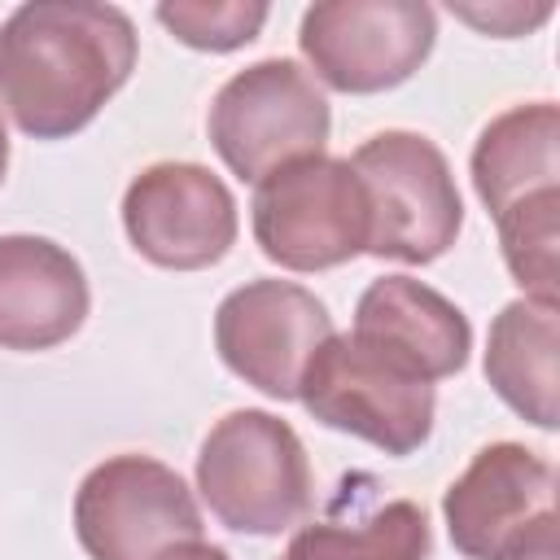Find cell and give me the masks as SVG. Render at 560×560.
I'll return each instance as SVG.
<instances>
[{
    "label": "cell",
    "mask_w": 560,
    "mask_h": 560,
    "mask_svg": "<svg viewBox=\"0 0 560 560\" xmlns=\"http://www.w3.org/2000/svg\"><path fill=\"white\" fill-rule=\"evenodd\" d=\"M122 228L153 267L201 271L236 245V201L201 162H153L122 192Z\"/></svg>",
    "instance_id": "obj_10"
},
{
    "label": "cell",
    "mask_w": 560,
    "mask_h": 560,
    "mask_svg": "<svg viewBox=\"0 0 560 560\" xmlns=\"http://www.w3.org/2000/svg\"><path fill=\"white\" fill-rule=\"evenodd\" d=\"M197 490L236 534H284L311 512V459L293 424L262 407L228 411L197 451Z\"/></svg>",
    "instance_id": "obj_2"
},
{
    "label": "cell",
    "mask_w": 560,
    "mask_h": 560,
    "mask_svg": "<svg viewBox=\"0 0 560 560\" xmlns=\"http://www.w3.org/2000/svg\"><path fill=\"white\" fill-rule=\"evenodd\" d=\"M4 171H9V131H4V118H0V184H4Z\"/></svg>",
    "instance_id": "obj_22"
},
{
    "label": "cell",
    "mask_w": 560,
    "mask_h": 560,
    "mask_svg": "<svg viewBox=\"0 0 560 560\" xmlns=\"http://www.w3.org/2000/svg\"><path fill=\"white\" fill-rule=\"evenodd\" d=\"M328 96L289 57H262L236 70L210 101V144L236 179L258 184L262 175L315 158L328 144Z\"/></svg>",
    "instance_id": "obj_5"
},
{
    "label": "cell",
    "mask_w": 560,
    "mask_h": 560,
    "mask_svg": "<svg viewBox=\"0 0 560 560\" xmlns=\"http://www.w3.org/2000/svg\"><path fill=\"white\" fill-rule=\"evenodd\" d=\"M302 407L350 438L372 442L385 455H411L433 433V385L363 346L350 332H332L298 381Z\"/></svg>",
    "instance_id": "obj_6"
},
{
    "label": "cell",
    "mask_w": 560,
    "mask_h": 560,
    "mask_svg": "<svg viewBox=\"0 0 560 560\" xmlns=\"http://www.w3.org/2000/svg\"><path fill=\"white\" fill-rule=\"evenodd\" d=\"M79 258L48 236H0V350H52L88 319Z\"/></svg>",
    "instance_id": "obj_13"
},
{
    "label": "cell",
    "mask_w": 560,
    "mask_h": 560,
    "mask_svg": "<svg viewBox=\"0 0 560 560\" xmlns=\"http://www.w3.org/2000/svg\"><path fill=\"white\" fill-rule=\"evenodd\" d=\"M258 249L284 271H328L368 254V192L350 158H298L254 184Z\"/></svg>",
    "instance_id": "obj_4"
},
{
    "label": "cell",
    "mask_w": 560,
    "mask_h": 560,
    "mask_svg": "<svg viewBox=\"0 0 560 560\" xmlns=\"http://www.w3.org/2000/svg\"><path fill=\"white\" fill-rule=\"evenodd\" d=\"M332 337L328 306L293 280H245L214 311V350L267 398H298L311 354Z\"/></svg>",
    "instance_id": "obj_9"
},
{
    "label": "cell",
    "mask_w": 560,
    "mask_h": 560,
    "mask_svg": "<svg viewBox=\"0 0 560 560\" xmlns=\"http://www.w3.org/2000/svg\"><path fill=\"white\" fill-rule=\"evenodd\" d=\"M451 13L464 18L468 26L486 31V35L512 39V35H525V31L542 26L551 18V4H451Z\"/></svg>",
    "instance_id": "obj_19"
},
{
    "label": "cell",
    "mask_w": 560,
    "mask_h": 560,
    "mask_svg": "<svg viewBox=\"0 0 560 560\" xmlns=\"http://www.w3.org/2000/svg\"><path fill=\"white\" fill-rule=\"evenodd\" d=\"M542 512H556V468L521 442L481 446L442 494L446 534L468 560H503Z\"/></svg>",
    "instance_id": "obj_11"
},
{
    "label": "cell",
    "mask_w": 560,
    "mask_h": 560,
    "mask_svg": "<svg viewBox=\"0 0 560 560\" xmlns=\"http://www.w3.org/2000/svg\"><path fill=\"white\" fill-rule=\"evenodd\" d=\"M472 188L499 219L512 201L560 188V109L556 101H529L494 114L472 144Z\"/></svg>",
    "instance_id": "obj_16"
},
{
    "label": "cell",
    "mask_w": 560,
    "mask_h": 560,
    "mask_svg": "<svg viewBox=\"0 0 560 560\" xmlns=\"http://www.w3.org/2000/svg\"><path fill=\"white\" fill-rule=\"evenodd\" d=\"M136 52V26L118 4H18L0 22V109L35 140H66L131 79Z\"/></svg>",
    "instance_id": "obj_1"
},
{
    "label": "cell",
    "mask_w": 560,
    "mask_h": 560,
    "mask_svg": "<svg viewBox=\"0 0 560 560\" xmlns=\"http://www.w3.org/2000/svg\"><path fill=\"white\" fill-rule=\"evenodd\" d=\"M503 560H560V521L556 512H542L508 551Z\"/></svg>",
    "instance_id": "obj_20"
},
{
    "label": "cell",
    "mask_w": 560,
    "mask_h": 560,
    "mask_svg": "<svg viewBox=\"0 0 560 560\" xmlns=\"http://www.w3.org/2000/svg\"><path fill=\"white\" fill-rule=\"evenodd\" d=\"M433 39L438 13L424 0H319L298 26L311 79L350 96L407 83L429 61Z\"/></svg>",
    "instance_id": "obj_7"
},
{
    "label": "cell",
    "mask_w": 560,
    "mask_h": 560,
    "mask_svg": "<svg viewBox=\"0 0 560 560\" xmlns=\"http://www.w3.org/2000/svg\"><path fill=\"white\" fill-rule=\"evenodd\" d=\"M556 354H560V311L556 306L534 302V298H516L490 319L486 381L534 429L560 424Z\"/></svg>",
    "instance_id": "obj_15"
},
{
    "label": "cell",
    "mask_w": 560,
    "mask_h": 560,
    "mask_svg": "<svg viewBox=\"0 0 560 560\" xmlns=\"http://www.w3.org/2000/svg\"><path fill=\"white\" fill-rule=\"evenodd\" d=\"M429 516L411 499H381L368 472H350L328 512L306 521L280 560H429Z\"/></svg>",
    "instance_id": "obj_14"
},
{
    "label": "cell",
    "mask_w": 560,
    "mask_h": 560,
    "mask_svg": "<svg viewBox=\"0 0 560 560\" xmlns=\"http://www.w3.org/2000/svg\"><path fill=\"white\" fill-rule=\"evenodd\" d=\"M158 22L188 48L201 52H232L258 39L267 22V4H245V0H162Z\"/></svg>",
    "instance_id": "obj_18"
},
{
    "label": "cell",
    "mask_w": 560,
    "mask_h": 560,
    "mask_svg": "<svg viewBox=\"0 0 560 560\" xmlns=\"http://www.w3.org/2000/svg\"><path fill=\"white\" fill-rule=\"evenodd\" d=\"M499 249L508 276L525 289V298L556 306V241H560V188L529 192L512 201L499 219Z\"/></svg>",
    "instance_id": "obj_17"
},
{
    "label": "cell",
    "mask_w": 560,
    "mask_h": 560,
    "mask_svg": "<svg viewBox=\"0 0 560 560\" xmlns=\"http://www.w3.org/2000/svg\"><path fill=\"white\" fill-rule=\"evenodd\" d=\"M74 534L92 560H158L201 538V508L184 477L153 455H109L74 490Z\"/></svg>",
    "instance_id": "obj_8"
},
{
    "label": "cell",
    "mask_w": 560,
    "mask_h": 560,
    "mask_svg": "<svg viewBox=\"0 0 560 560\" xmlns=\"http://www.w3.org/2000/svg\"><path fill=\"white\" fill-rule=\"evenodd\" d=\"M158 560H232L223 547H214V542H201V538H188V542H175V547H166Z\"/></svg>",
    "instance_id": "obj_21"
},
{
    "label": "cell",
    "mask_w": 560,
    "mask_h": 560,
    "mask_svg": "<svg viewBox=\"0 0 560 560\" xmlns=\"http://www.w3.org/2000/svg\"><path fill=\"white\" fill-rule=\"evenodd\" d=\"M363 346L381 350L420 381H446L468 363L472 324L468 315L416 276H381L354 302V328Z\"/></svg>",
    "instance_id": "obj_12"
},
{
    "label": "cell",
    "mask_w": 560,
    "mask_h": 560,
    "mask_svg": "<svg viewBox=\"0 0 560 560\" xmlns=\"http://www.w3.org/2000/svg\"><path fill=\"white\" fill-rule=\"evenodd\" d=\"M368 192V254L424 267L442 258L459 228L464 201L446 153L420 131H376L350 158Z\"/></svg>",
    "instance_id": "obj_3"
}]
</instances>
